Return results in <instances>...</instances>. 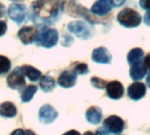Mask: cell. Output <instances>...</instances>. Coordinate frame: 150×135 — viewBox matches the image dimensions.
I'll list each match as a JSON object with an SVG mask.
<instances>
[{"mask_svg": "<svg viewBox=\"0 0 150 135\" xmlns=\"http://www.w3.org/2000/svg\"><path fill=\"white\" fill-rule=\"evenodd\" d=\"M24 76L25 75L23 74L21 69L19 68H17L7 77L8 86L13 90H20L24 88L25 85V80Z\"/></svg>", "mask_w": 150, "mask_h": 135, "instance_id": "ba28073f", "label": "cell"}, {"mask_svg": "<svg viewBox=\"0 0 150 135\" xmlns=\"http://www.w3.org/2000/svg\"><path fill=\"white\" fill-rule=\"evenodd\" d=\"M38 88L35 85H28L22 92L20 98L23 103H27L30 102L32 100V98H33L34 94L36 93Z\"/></svg>", "mask_w": 150, "mask_h": 135, "instance_id": "7402d4cb", "label": "cell"}, {"mask_svg": "<svg viewBox=\"0 0 150 135\" xmlns=\"http://www.w3.org/2000/svg\"><path fill=\"white\" fill-rule=\"evenodd\" d=\"M147 84H148V86L150 88V74L149 75L148 78H147Z\"/></svg>", "mask_w": 150, "mask_h": 135, "instance_id": "1f68e13d", "label": "cell"}, {"mask_svg": "<svg viewBox=\"0 0 150 135\" xmlns=\"http://www.w3.org/2000/svg\"><path fill=\"white\" fill-rule=\"evenodd\" d=\"M92 61L97 63L109 64L112 61V54L106 47H100L93 50Z\"/></svg>", "mask_w": 150, "mask_h": 135, "instance_id": "4fadbf2b", "label": "cell"}, {"mask_svg": "<svg viewBox=\"0 0 150 135\" xmlns=\"http://www.w3.org/2000/svg\"><path fill=\"white\" fill-rule=\"evenodd\" d=\"M11 66V64L10 60L4 55H0V75L7 73L10 70Z\"/></svg>", "mask_w": 150, "mask_h": 135, "instance_id": "603a6c76", "label": "cell"}, {"mask_svg": "<svg viewBox=\"0 0 150 135\" xmlns=\"http://www.w3.org/2000/svg\"><path fill=\"white\" fill-rule=\"evenodd\" d=\"M140 5L142 9L150 10V0H140Z\"/></svg>", "mask_w": 150, "mask_h": 135, "instance_id": "4316f807", "label": "cell"}, {"mask_svg": "<svg viewBox=\"0 0 150 135\" xmlns=\"http://www.w3.org/2000/svg\"><path fill=\"white\" fill-rule=\"evenodd\" d=\"M68 29L69 32L76 35L78 38L87 40L91 38L93 34V28L91 25L83 21L70 22L68 25Z\"/></svg>", "mask_w": 150, "mask_h": 135, "instance_id": "5b68a950", "label": "cell"}, {"mask_svg": "<svg viewBox=\"0 0 150 135\" xmlns=\"http://www.w3.org/2000/svg\"><path fill=\"white\" fill-rule=\"evenodd\" d=\"M58 117L57 112L49 105H43L39 112V119L42 124L47 125L53 123Z\"/></svg>", "mask_w": 150, "mask_h": 135, "instance_id": "9c48e42d", "label": "cell"}, {"mask_svg": "<svg viewBox=\"0 0 150 135\" xmlns=\"http://www.w3.org/2000/svg\"><path fill=\"white\" fill-rule=\"evenodd\" d=\"M106 93L107 96L114 100H118L123 97L124 87L122 83L119 81H112L106 84Z\"/></svg>", "mask_w": 150, "mask_h": 135, "instance_id": "8fae6325", "label": "cell"}, {"mask_svg": "<svg viewBox=\"0 0 150 135\" xmlns=\"http://www.w3.org/2000/svg\"><path fill=\"white\" fill-rule=\"evenodd\" d=\"M12 1H14V2H18V1H22V0H12Z\"/></svg>", "mask_w": 150, "mask_h": 135, "instance_id": "d6a6232c", "label": "cell"}, {"mask_svg": "<svg viewBox=\"0 0 150 135\" xmlns=\"http://www.w3.org/2000/svg\"><path fill=\"white\" fill-rule=\"evenodd\" d=\"M117 19L121 25L127 28H133L140 25L142 16L139 12L131 8H125L118 14Z\"/></svg>", "mask_w": 150, "mask_h": 135, "instance_id": "3957f363", "label": "cell"}, {"mask_svg": "<svg viewBox=\"0 0 150 135\" xmlns=\"http://www.w3.org/2000/svg\"><path fill=\"white\" fill-rule=\"evenodd\" d=\"M147 72H148V69L145 67V65L142 63V61L131 65L130 76L134 81H139V80L143 79L145 76L147 75Z\"/></svg>", "mask_w": 150, "mask_h": 135, "instance_id": "2e32d148", "label": "cell"}, {"mask_svg": "<svg viewBox=\"0 0 150 135\" xmlns=\"http://www.w3.org/2000/svg\"><path fill=\"white\" fill-rule=\"evenodd\" d=\"M91 84L93 85V87L97 88V89H105L106 87V84H107V82L105 80H103V79H100L98 77H96V76H93L91 77Z\"/></svg>", "mask_w": 150, "mask_h": 135, "instance_id": "cb8c5ba5", "label": "cell"}, {"mask_svg": "<svg viewBox=\"0 0 150 135\" xmlns=\"http://www.w3.org/2000/svg\"><path fill=\"white\" fill-rule=\"evenodd\" d=\"M125 127V123L124 120L115 115L110 116L107 118L104 123H103V127H100L98 131L97 134H121L124 130Z\"/></svg>", "mask_w": 150, "mask_h": 135, "instance_id": "277c9868", "label": "cell"}, {"mask_svg": "<svg viewBox=\"0 0 150 135\" xmlns=\"http://www.w3.org/2000/svg\"><path fill=\"white\" fill-rule=\"evenodd\" d=\"M73 71H75L77 75H85L89 73L88 65L85 63H77Z\"/></svg>", "mask_w": 150, "mask_h": 135, "instance_id": "d4e9b609", "label": "cell"}, {"mask_svg": "<svg viewBox=\"0 0 150 135\" xmlns=\"http://www.w3.org/2000/svg\"><path fill=\"white\" fill-rule=\"evenodd\" d=\"M143 51L142 48H133L127 54V61L129 65H133L138 62H141L143 59Z\"/></svg>", "mask_w": 150, "mask_h": 135, "instance_id": "44dd1931", "label": "cell"}, {"mask_svg": "<svg viewBox=\"0 0 150 135\" xmlns=\"http://www.w3.org/2000/svg\"><path fill=\"white\" fill-rule=\"evenodd\" d=\"M4 13H5V7H4V4H2L0 3V18L3 17L4 15Z\"/></svg>", "mask_w": 150, "mask_h": 135, "instance_id": "4dcf8cb0", "label": "cell"}, {"mask_svg": "<svg viewBox=\"0 0 150 135\" xmlns=\"http://www.w3.org/2000/svg\"><path fill=\"white\" fill-rule=\"evenodd\" d=\"M33 21L36 24H53L59 16L60 0H38L32 4Z\"/></svg>", "mask_w": 150, "mask_h": 135, "instance_id": "6da1fadb", "label": "cell"}, {"mask_svg": "<svg viewBox=\"0 0 150 135\" xmlns=\"http://www.w3.org/2000/svg\"><path fill=\"white\" fill-rule=\"evenodd\" d=\"M143 64L145 65V67L147 68L148 70H150V54H149L143 61Z\"/></svg>", "mask_w": 150, "mask_h": 135, "instance_id": "f546056e", "label": "cell"}, {"mask_svg": "<svg viewBox=\"0 0 150 135\" xmlns=\"http://www.w3.org/2000/svg\"><path fill=\"white\" fill-rule=\"evenodd\" d=\"M17 114L15 105L11 102H4L0 104V116L5 118H13Z\"/></svg>", "mask_w": 150, "mask_h": 135, "instance_id": "d6986e66", "label": "cell"}, {"mask_svg": "<svg viewBox=\"0 0 150 135\" xmlns=\"http://www.w3.org/2000/svg\"><path fill=\"white\" fill-rule=\"evenodd\" d=\"M37 34L38 30L33 26H24L18 33L19 40L25 45H28L34 42L37 38Z\"/></svg>", "mask_w": 150, "mask_h": 135, "instance_id": "30bf717a", "label": "cell"}, {"mask_svg": "<svg viewBox=\"0 0 150 135\" xmlns=\"http://www.w3.org/2000/svg\"><path fill=\"white\" fill-rule=\"evenodd\" d=\"M108 1L113 7H120L126 2V0H108Z\"/></svg>", "mask_w": 150, "mask_h": 135, "instance_id": "484cf974", "label": "cell"}, {"mask_svg": "<svg viewBox=\"0 0 150 135\" xmlns=\"http://www.w3.org/2000/svg\"><path fill=\"white\" fill-rule=\"evenodd\" d=\"M91 11L95 15L105 16L112 11V4L108 0H98L92 5Z\"/></svg>", "mask_w": 150, "mask_h": 135, "instance_id": "9a60e30c", "label": "cell"}, {"mask_svg": "<svg viewBox=\"0 0 150 135\" xmlns=\"http://www.w3.org/2000/svg\"><path fill=\"white\" fill-rule=\"evenodd\" d=\"M40 86L44 92H51L55 87V81L50 76H43L40 77Z\"/></svg>", "mask_w": 150, "mask_h": 135, "instance_id": "ffe728a7", "label": "cell"}, {"mask_svg": "<svg viewBox=\"0 0 150 135\" xmlns=\"http://www.w3.org/2000/svg\"><path fill=\"white\" fill-rule=\"evenodd\" d=\"M58 39L59 34L55 29L43 26L40 30L38 31L35 41L39 46H41L46 48H51L56 45Z\"/></svg>", "mask_w": 150, "mask_h": 135, "instance_id": "7a4b0ae2", "label": "cell"}, {"mask_svg": "<svg viewBox=\"0 0 150 135\" xmlns=\"http://www.w3.org/2000/svg\"><path fill=\"white\" fill-rule=\"evenodd\" d=\"M62 11L71 17H83L88 15V11L82 5L77 4L75 1H64L62 4Z\"/></svg>", "mask_w": 150, "mask_h": 135, "instance_id": "52a82bcc", "label": "cell"}, {"mask_svg": "<svg viewBox=\"0 0 150 135\" xmlns=\"http://www.w3.org/2000/svg\"><path fill=\"white\" fill-rule=\"evenodd\" d=\"M147 89L144 83H134L127 89V95L132 100H140L145 97Z\"/></svg>", "mask_w": 150, "mask_h": 135, "instance_id": "7c38bea8", "label": "cell"}, {"mask_svg": "<svg viewBox=\"0 0 150 135\" xmlns=\"http://www.w3.org/2000/svg\"><path fill=\"white\" fill-rule=\"evenodd\" d=\"M20 69L23 74L32 82H35L41 77V72L30 65H24L20 68Z\"/></svg>", "mask_w": 150, "mask_h": 135, "instance_id": "ac0fdd59", "label": "cell"}, {"mask_svg": "<svg viewBox=\"0 0 150 135\" xmlns=\"http://www.w3.org/2000/svg\"><path fill=\"white\" fill-rule=\"evenodd\" d=\"M8 16L9 18L16 22L17 24H22L27 16L26 7L21 4H12L10 5L8 9Z\"/></svg>", "mask_w": 150, "mask_h": 135, "instance_id": "8992f818", "label": "cell"}, {"mask_svg": "<svg viewBox=\"0 0 150 135\" xmlns=\"http://www.w3.org/2000/svg\"><path fill=\"white\" fill-rule=\"evenodd\" d=\"M143 20H144V23H145L148 26H150V10H149V11L146 12V14L144 15Z\"/></svg>", "mask_w": 150, "mask_h": 135, "instance_id": "f1b7e54d", "label": "cell"}, {"mask_svg": "<svg viewBox=\"0 0 150 135\" xmlns=\"http://www.w3.org/2000/svg\"><path fill=\"white\" fill-rule=\"evenodd\" d=\"M102 111L97 106H91L86 112V119L92 125H98L102 120Z\"/></svg>", "mask_w": 150, "mask_h": 135, "instance_id": "e0dca14e", "label": "cell"}, {"mask_svg": "<svg viewBox=\"0 0 150 135\" xmlns=\"http://www.w3.org/2000/svg\"><path fill=\"white\" fill-rule=\"evenodd\" d=\"M7 30V25L6 23L4 21H1L0 20V36H3Z\"/></svg>", "mask_w": 150, "mask_h": 135, "instance_id": "83f0119b", "label": "cell"}, {"mask_svg": "<svg viewBox=\"0 0 150 135\" xmlns=\"http://www.w3.org/2000/svg\"><path fill=\"white\" fill-rule=\"evenodd\" d=\"M77 79V74L75 71H63L58 78V84L62 88H71L75 86Z\"/></svg>", "mask_w": 150, "mask_h": 135, "instance_id": "5bb4252c", "label": "cell"}]
</instances>
